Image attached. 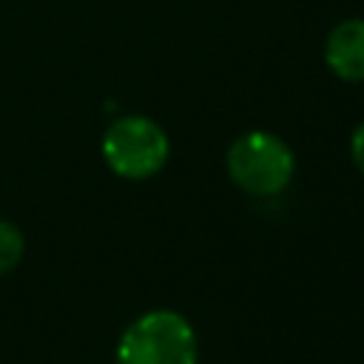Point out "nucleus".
Wrapping results in <instances>:
<instances>
[{"mask_svg":"<svg viewBox=\"0 0 364 364\" xmlns=\"http://www.w3.org/2000/svg\"><path fill=\"white\" fill-rule=\"evenodd\" d=\"M23 250H26V239L20 228L9 219H0V276L20 264Z\"/></svg>","mask_w":364,"mask_h":364,"instance_id":"obj_5","label":"nucleus"},{"mask_svg":"<svg viewBox=\"0 0 364 364\" xmlns=\"http://www.w3.org/2000/svg\"><path fill=\"white\" fill-rule=\"evenodd\" d=\"M199 347L191 321L176 310H148L117 341V364H196Z\"/></svg>","mask_w":364,"mask_h":364,"instance_id":"obj_1","label":"nucleus"},{"mask_svg":"<svg viewBox=\"0 0 364 364\" xmlns=\"http://www.w3.org/2000/svg\"><path fill=\"white\" fill-rule=\"evenodd\" d=\"M324 63L344 82H364V17L341 20L324 40Z\"/></svg>","mask_w":364,"mask_h":364,"instance_id":"obj_4","label":"nucleus"},{"mask_svg":"<svg viewBox=\"0 0 364 364\" xmlns=\"http://www.w3.org/2000/svg\"><path fill=\"white\" fill-rule=\"evenodd\" d=\"M350 156H353L355 168L364 173V122H358L353 136H350Z\"/></svg>","mask_w":364,"mask_h":364,"instance_id":"obj_6","label":"nucleus"},{"mask_svg":"<svg viewBox=\"0 0 364 364\" xmlns=\"http://www.w3.org/2000/svg\"><path fill=\"white\" fill-rule=\"evenodd\" d=\"M225 165L236 188L250 196H276L296 173V156L290 145L270 131H247L236 136L228 148Z\"/></svg>","mask_w":364,"mask_h":364,"instance_id":"obj_2","label":"nucleus"},{"mask_svg":"<svg viewBox=\"0 0 364 364\" xmlns=\"http://www.w3.org/2000/svg\"><path fill=\"white\" fill-rule=\"evenodd\" d=\"M171 142L159 122L142 114L117 117L102 134V159L122 179H151L168 162Z\"/></svg>","mask_w":364,"mask_h":364,"instance_id":"obj_3","label":"nucleus"}]
</instances>
